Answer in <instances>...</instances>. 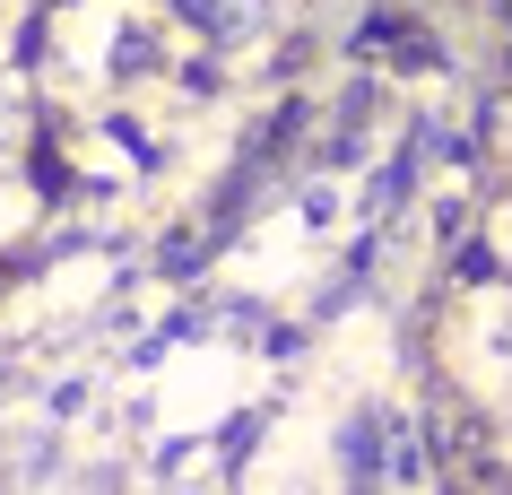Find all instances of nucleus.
Wrapping results in <instances>:
<instances>
[{"instance_id":"nucleus-1","label":"nucleus","mask_w":512,"mask_h":495,"mask_svg":"<svg viewBox=\"0 0 512 495\" xmlns=\"http://www.w3.org/2000/svg\"><path fill=\"white\" fill-rule=\"evenodd\" d=\"M400 417L391 409H356L348 417V478H382V443H391Z\"/></svg>"},{"instance_id":"nucleus-2","label":"nucleus","mask_w":512,"mask_h":495,"mask_svg":"<svg viewBox=\"0 0 512 495\" xmlns=\"http://www.w3.org/2000/svg\"><path fill=\"white\" fill-rule=\"evenodd\" d=\"M183 9L217 35V44H243V35L261 27V0H183Z\"/></svg>"}]
</instances>
